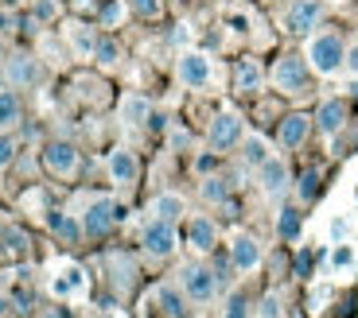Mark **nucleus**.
Segmentation results:
<instances>
[{
    "instance_id": "nucleus-1",
    "label": "nucleus",
    "mask_w": 358,
    "mask_h": 318,
    "mask_svg": "<svg viewBox=\"0 0 358 318\" xmlns=\"http://www.w3.org/2000/svg\"><path fill=\"white\" fill-rule=\"evenodd\" d=\"M347 62V47H343V39L335 36V31H323V36H312V43H308V66H312L315 74H335Z\"/></svg>"
},
{
    "instance_id": "nucleus-2",
    "label": "nucleus",
    "mask_w": 358,
    "mask_h": 318,
    "mask_svg": "<svg viewBox=\"0 0 358 318\" xmlns=\"http://www.w3.org/2000/svg\"><path fill=\"white\" fill-rule=\"evenodd\" d=\"M273 86L280 93H288V98L308 93V86H312V66H308V59H300V54L277 59V66H273Z\"/></svg>"
},
{
    "instance_id": "nucleus-3",
    "label": "nucleus",
    "mask_w": 358,
    "mask_h": 318,
    "mask_svg": "<svg viewBox=\"0 0 358 318\" xmlns=\"http://www.w3.org/2000/svg\"><path fill=\"white\" fill-rule=\"evenodd\" d=\"M179 287H183V295H187L191 303H210L218 292V275L203 264H187L179 272Z\"/></svg>"
},
{
    "instance_id": "nucleus-4",
    "label": "nucleus",
    "mask_w": 358,
    "mask_h": 318,
    "mask_svg": "<svg viewBox=\"0 0 358 318\" xmlns=\"http://www.w3.org/2000/svg\"><path fill=\"white\" fill-rule=\"evenodd\" d=\"M141 245H144V252L148 257H171L176 252V229H171V221H160V218H152L148 225H144V233H141Z\"/></svg>"
},
{
    "instance_id": "nucleus-5",
    "label": "nucleus",
    "mask_w": 358,
    "mask_h": 318,
    "mask_svg": "<svg viewBox=\"0 0 358 318\" xmlns=\"http://www.w3.org/2000/svg\"><path fill=\"white\" fill-rule=\"evenodd\" d=\"M210 78H215V70H210V59H206L203 51H183L179 54V82H183L187 89L210 86Z\"/></svg>"
},
{
    "instance_id": "nucleus-6",
    "label": "nucleus",
    "mask_w": 358,
    "mask_h": 318,
    "mask_svg": "<svg viewBox=\"0 0 358 318\" xmlns=\"http://www.w3.org/2000/svg\"><path fill=\"white\" fill-rule=\"evenodd\" d=\"M323 16V0H292L285 12V27L292 36H308Z\"/></svg>"
},
{
    "instance_id": "nucleus-7",
    "label": "nucleus",
    "mask_w": 358,
    "mask_h": 318,
    "mask_svg": "<svg viewBox=\"0 0 358 318\" xmlns=\"http://www.w3.org/2000/svg\"><path fill=\"white\" fill-rule=\"evenodd\" d=\"M210 148L215 151H230L234 144H242V116L238 113H218L210 121V132H206Z\"/></svg>"
},
{
    "instance_id": "nucleus-8",
    "label": "nucleus",
    "mask_w": 358,
    "mask_h": 318,
    "mask_svg": "<svg viewBox=\"0 0 358 318\" xmlns=\"http://www.w3.org/2000/svg\"><path fill=\"white\" fill-rule=\"evenodd\" d=\"M43 167L51 171V175H59V179H71L74 171H78V151H74V144H66V140L47 144L43 148Z\"/></svg>"
},
{
    "instance_id": "nucleus-9",
    "label": "nucleus",
    "mask_w": 358,
    "mask_h": 318,
    "mask_svg": "<svg viewBox=\"0 0 358 318\" xmlns=\"http://www.w3.org/2000/svg\"><path fill=\"white\" fill-rule=\"evenodd\" d=\"M113 221H117V202H109V198H94L86 210V225L82 229L90 233V237H106L109 229H113Z\"/></svg>"
},
{
    "instance_id": "nucleus-10",
    "label": "nucleus",
    "mask_w": 358,
    "mask_h": 318,
    "mask_svg": "<svg viewBox=\"0 0 358 318\" xmlns=\"http://www.w3.org/2000/svg\"><path fill=\"white\" fill-rule=\"evenodd\" d=\"M230 264L238 268V272H253V268L261 264V245L250 237V233H238L230 245Z\"/></svg>"
},
{
    "instance_id": "nucleus-11",
    "label": "nucleus",
    "mask_w": 358,
    "mask_h": 318,
    "mask_svg": "<svg viewBox=\"0 0 358 318\" xmlns=\"http://www.w3.org/2000/svg\"><path fill=\"white\" fill-rule=\"evenodd\" d=\"M257 171H261V190H265L268 198H280V195L288 190V167L280 163V159L268 156Z\"/></svg>"
},
{
    "instance_id": "nucleus-12",
    "label": "nucleus",
    "mask_w": 358,
    "mask_h": 318,
    "mask_svg": "<svg viewBox=\"0 0 358 318\" xmlns=\"http://www.w3.org/2000/svg\"><path fill=\"white\" fill-rule=\"evenodd\" d=\"M315 124H320L323 136H335L343 124H347V101H343V98H327L320 105V113H315Z\"/></svg>"
},
{
    "instance_id": "nucleus-13",
    "label": "nucleus",
    "mask_w": 358,
    "mask_h": 318,
    "mask_svg": "<svg viewBox=\"0 0 358 318\" xmlns=\"http://www.w3.org/2000/svg\"><path fill=\"white\" fill-rule=\"evenodd\" d=\"M136 175H141V163H136L133 151H125V148L109 151V179H113V183L129 186V183H136Z\"/></svg>"
},
{
    "instance_id": "nucleus-14",
    "label": "nucleus",
    "mask_w": 358,
    "mask_h": 318,
    "mask_svg": "<svg viewBox=\"0 0 358 318\" xmlns=\"http://www.w3.org/2000/svg\"><path fill=\"white\" fill-rule=\"evenodd\" d=\"M187 245L195 248V252H210V248L218 245V229L210 218H191L187 221Z\"/></svg>"
},
{
    "instance_id": "nucleus-15",
    "label": "nucleus",
    "mask_w": 358,
    "mask_h": 318,
    "mask_svg": "<svg viewBox=\"0 0 358 318\" xmlns=\"http://www.w3.org/2000/svg\"><path fill=\"white\" fill-rule=\"evenodd\" d=\"M4 74H8L12 86H36L39 66H36V59H31V54H12V59L4 62Z\"/></svg>"
},
{
    "instance_id": "nucleus-16",
    "label": "nucleus",
    "mask_w": 358,
    "mask_h": 318,
    "mask_svg": "<svg viewBox=\"0 0 358 318\" xmlns=\"http://www.w3.org/2000/svg\"><path fill=\"white\" fill-rule=\"evenodd\" d=\"M308 128H312V116H304V113H292V116H285L280 121V148H300V144L308 140Z\"/></svg>"
},
{
    "instance_id": "nucleus-17",
    "label": "nucleus",
    "mask_w": 358,
    "mask_h": 318,
    "mask_svg": "<svg viewBox=\"0 0 358 318\" xmlns=\"http://www.w3.org/2000/svg\"><path fill=\"white\" fill-rule=\"evenodd\" d=\"M51 292L59 295V299L82 295V292H86V275H82V268H63V272L51 280Z\"/></svg>"
},
{
    "instance_id": "nucleus-18",
    "label": "nucleus",
    "mask_w": 358,
    "mask_h": 318,
    "mask_svg": "<svg viewBox=\"0 0 358 318\" xmlns=\"http://www.w3.org/2000/svg\"><path fill=\"white\" fill-rule=\"evenodd\" d=\"M121 121H125L129 128H141V124L152 121V105H148L141 93H129V98L121 101Z\"/></svg>"
},
{
    "instance_id": "nucleus-19",
    "label": "nucleus",
    "mask_w": 358,
    "mask_h": 318,
    "mask_svg": "<svg viewBox=\"0 0 358 318\" xmlns=\"http://www.w3.org/2000/svg\"><path fill=\"white\" fill-rule=\"evenodd\" d=\"M261 66L257 59H242L238 66H234V89H242V93H253V89H261Z\"/></svg>"
},
{
    "instance_id": "nucleus-20",
    "label": "nucleus",
    "mask_w": 358,
    "mask_h": 318,
    "mask_svg": "<svg viewBox=\"0 0 358 318\" xmlns=\"http://www.w3.org/2000/svg\"><path fill=\"white\" fill-rule=\"evenodd\" d=\"M47 225H51V229L59 233V237H63L66 245H78V241H82V233H86V229L78 225V221L71 218V213H59V210H51V213H47Z\"/></svg>"
},
{
    "instance_id": "nucleus-21",
    "label": "nucleus",
    "mask_w": 358,
    "mask_h": 318,
    "mask_svg": "<svg viewBox=\"0 0 358 318\" xmlns=\"http://www.w3.org/2000/svg\"><path fill=\"white\" fill-rule=\"evenodd\" d=\"M156 303L164 307V315H168V318H191L187 299H183L176 287H160V292H156Z\"/></svg>"
},
{
    "instance_id": "nucleus-22",
    "label": "nucleus",
    "mask_w": 358,
    "mask_h": 318,
    "mask_svg": "<svg viewBox=\"0 0 358 318\" xmlns=\"http://www.w3.org/2000/svg\"><path fill=\"white\" fill-rule=\"evenodd\" d=\"M183 210H187V206H183V198H179V195H160V198L152 202V218L171 221V225L183 218Z\"/></svg>"
},
{
    "instance_id": "nucleus-23",
    "label": "nucleus",
    "mask_w": 358,
    "mask_h": 318,
    "mask_svg": "<svg viewBox=\"0 0 358 318\" xmlns=\"http://www.w3.org/2000/svg\"><path fill=\"white\" fill-rule=\"evenodd\" d=\"M66 39H71V47H74L78 54H94V43H98L94 27H86V24H74L71 31H66Z\"/></svg>"
},
{
    "instance_id": "nucleus-24",
    "label": "nucleus",
    "mask_w": 358,
    "mask_h": 318,
    "mask_svg": "<svg viewBox=\"0 0 358 318\" xmlns=\"http://www.w3.org/2000/svg\"><path fill=\"white\" fill-rule=\"evenodd\" d=\"M242 159L250 163V167H261V163L268 159V144L261 140V136H245L242 140Z\"/></svg>"
},
{
    "instance_id": "nucleus-25",
    "label": "nucleus",
    "mask_w": 358,
    "mask_h": 318,
    "mask_svg": "<svg viewBox=\"0 0 358 318\" xmlns=\"http://www.w3.org/2000/svg\"><path fill=\"white\" fill-rule=\"evenodd\" d=\"M20 121V98L12 89H0V128H12Z\"/></svg>"
},
{
    "instance_id": "nucleus-26",
    "label": "nucleus",
    "mask_w": 358,
    "mask_h": 318,
    "mask_svg": "<svg viewBox=\"0 0 358 318\" xmlns=\"http://www.w3.org/2000/svg\"><path fill=\"white\" fill-rule=\"evenodd\" d=\"M94 59H98L101 66H117V59H121L117 39H98V43H94Z\"/></svg>"
},
{
    "instance_id": "nucleus-27",
    "label": "nucleus",
    "mask_w": 358,
    "mask_h": 318,
    "mask_svg": "<svg viewBox=\"0 0 358 318\" xmlns=\"http://www.w3.org/2000/svg\"><path fill=\"white\" fill-rule=\"evenodd\" d=\"M277 233H280V237H285V241H292L296 233H300V213H296V210H280Z\"/></svg>"
},
{
    "instance_id": "nucleus-28",
    "label": "nucleus",
    "mask_w": 358,
    "mask_h": 318,
    "mask_svg": "<svg viewBox=\"0 0 358 318\" xmlns=\"http://www.w3.org/2000/svg\"><path fill=\"white\" fill-rule=\"evenodd\" d=\"M222 318H250V303H245V295H230Z\"/></svg>"
},
{
    "instance_id": "nucleus-29",
    "label": "nucleus",
    "mask_w": 358,
    "mask_h": 318,
    "mask_svg": "<svg viewBox=\"0 0 358 318\" xmlns=\"http://www.w3.org/2000/svg\"><path fill=\"white\" fill-rule=\"evenodd\" d=\"M129 4H133V12L141 20H156V16H160V8H164V0H129Z\"/></svg>"
},
{
    "instance_id": "nucleus-30",
    "label": "nucleus",
    "mask_w": 358,
    "mask_h": 318,
    "mask_svg": "<svg viewBox=\"0 0 358 318\" xmlns=\"http://www.w3.org/2000/svg\"><path fill=\"white\" fill-rule=\"evenodd\" d=\"M203 198H206V202H226V183H222V179H206V183H203Z\"/></svg>"
},
{
    "instance_id": "nucleus-31",
    "label": "nucleus",
    "mask_w": 358,
    "mask_h": 318,
    "mask_svg": "<svg viewBox=\"0 0 358 318\" xmlns=\"http://www.w3.org/2000/svg\"><path fill=\"white\" fill-rule=\"evenodd\" d=\"M315 195H320V175H315V171H304V179H300V198L312 202Z\"/></svg>"
},
{
    "instance_id": "nucleus-32",
    "label": "nucleus",
    "mask_w": 358,
    "mask_h": 318,
    "mask_svg": "<svg viewBox=\"0 0 358 318\" xmlns=\"http://www.w3.org/2000/svg\"><path fill=\"white\" fill-rule=\"evenodd\" d=\"M280 315H285V307H280V295L268 292L265 299H261V318H280Z\"/></svg>"
},
{
    "instance_id": "nucleus-33",
    "label": "nucleus",
    "mask_w": 358,
    "mask_h": 318,
    "mask_svg": "<svg viewBox=\"0 0 358 318\" xmlns=\"http://www.w3.org/2000/svg\"><path fill=\"white\" fill-rule=\"evenodd\" d=\"M59 16V4L55 0H36L31 4V20H55Z\"/></svg>"
},
{
    "instance_id": "nucleus-34",
    "label": "nucleus",
    "mask_w": 358,
    "mask_h": 318,
    "mask_svg": "<svg viewBox=\"0 0 358 318\" xmlns=\"http://www.w3.org/2000/svg\"><path fill=\"white\" fill-rule=\"evenodd\" d=\"M117 20H121V4H117V0H106V4H101V24L113 27Z\"/></svg>"
},
{
    "instance_id": "nucleus-35",
    "label": "nucleus",
    "mask_w": 358,
    "mask_h": 318,
    "mask_svg": "<svg viewBox=\"0 0 358 318\" xmlns=\"http://www.w3.org/2000/svg\"><path fill=\"white\" fill-rule=\"evenodd\" d=\"M12 156H16V140L12 136H0V167H8Z\"/></svg>"
},
{
    "instance_id": "nucleus-36",
    "label": "nucleus",
    "mask_w": 358,
    "mask_h": 318,
    "mask_svg": "<svg viewBox=\"0 0 358 318\" xmlns=\"http://www.w3.org/2000/svg\"><path fill=\"white\" fill-rule=\"evenodd\" d=\"M4 241H8L12 252H24V248H27V237L20 229H4Z\"/></svg>"
},
{
    "instance_id": "nucleus-37",
    "label": "nucleus",
    "mask_w": 358,
    "mask_h": 318,
    "mask_svg": "<svg viewBox=\"0 0 358 318\" xmlns=\"http://www.w3.org/2000/svg\"><path fill=\"white\" fill-rule=\"evenodd\" d=\"M296 272H300V275L312 272V252H300V260H296Z\"/></svg>"
},
{
    "instance_id": "nucleus-38",
    "label": "nucleus",
    "mask_w": 358,
    "mask_h": 318,
    "mask_svg": "<svg viewBox=\"0 0 358 318\" xmlns=\"http://www.w3.org/2000/svg\"><path fill=\"white\" fill-rule=\"evenodd\" d=\"M230 27H234V31H250V20H245L242 12H234V16H230Z\"/></svg>"
},
{
    "instance_id": "nucleus-39",
    "label": "nucleus",
    "mask_w": 358,
    "mask_h": 318,
    "mask_svg": "<svg viewBox=\"0 0 358 318\" xmlns=\"http://www.w3.org/2000/svg\"><path fill=\"white\" fill-rule=\"evenodd\" d=\"M331 237H335V241L347 237V221H343V218H335V221H331Z\"/></svg>"
},
{
    "instance_id": "nucleus-40",
    "label": "nucleus",
    "mask_w": 358,
    "mask_h": 318,
    "mask_svg": "<svg viewBox=\"0 0 358 318\" xmlns=\"http://www.w3.org/2000/svg\"><path fill=\"white\" fill-rule=\"evenodd\" d=\"M331 260H335V268H347V264H350V248H335Z\"/></svg>"
},
{
    "instance_id": "nucleus-41",
    "label": "nucleus",
    "mask_w": 358,
    "mask_h": 318,
    "mask_svg": "<svg viewBox=\"0 0 358 318\" xmlns=\"http://www.w3.org/2000/svg\"><path fill=\"white\" fill-rule=\"evenodd\" d=\"M347 66H350V74H355V78H358V43H355V47H350V51H347Z\"/></svg>"
},
{
    "instance_id": "nucleus-42",
    "label": "nucleus",
    "mask_w": 358,
    "mask_h": 318,
    "mask_svg": "<svg viewBox=\"0 0 358 318\" xmlns=\"http://www.w3.org/2000/svg\"><path fill=\"white\" fill-rule=\"evenodd\" d=\"M4 27H8V12H0V31H4Z\"/></svg>"
},
{
    "instance_id": "nucleus-43",
    "label": "nucleus",
    "mask_w": 358,
    "mask_h": 318,
    "mask_svg": "<svg viewBox=\"0 0 358 318\" xmlns=\"http://www.w3.org/2000/svg\"><path fill=\"white\" fill-rule=\"evenodd\" d=\"M4 82H8V74H4V62H0V86H4Z\"/></svg>"
},
{
    "instance_id": "nucleus-44",
    "label": "nucleus",
    "mask_w": 358,
    "mask_h": 318,
    "mask_svg": "<svg viewBox=\"0 0 358 318\" xmlns=\"http://www.w3.org/2000/svg\"><path fill=\"white\" fill-rule=\"evenodd\" d=\"M4 310H8V303H4V295H0V315H4Z\"/></svg>"
},
{
    "instance_id": "nucleus-45",
    "label": "nucleus",
    "mask_w": 358,
    "mask_h": 318,
    "mask_svg": "<svg viewBox=\"0 0 358 318\" xmlns=\"http://www.w3.org/2000/svg\"><path fill=\"white\" fill-rule=\"evenodd\" d=\"M335 4H339V0H335Z\"/></svg>"
}]
</instances>
